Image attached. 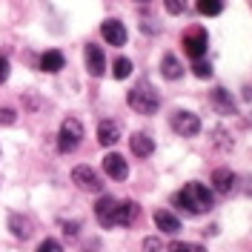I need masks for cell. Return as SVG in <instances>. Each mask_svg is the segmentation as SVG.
Segmentation results:
<instances>
[{
    "mask_svg": "<svg viewBox=\"0 0 252 252\" xmlns=\"http://www.w3.org/2000/svg\"><path fill=\"white\" fill-rule=\"evenodd\" d=\"M103 172L109 175L112 181H126L129 178V166H126V160L118 152H109L103 158Z\"/></svg>",
    "mask_w": 252,
    "mask_h": 252,
    "instance_id": "cell-11",
    "label": "cell"
},
{
    "mask_svg": "<svg viewBox=\"0 0 252 252\" xmlns=\"http://www.w3.org/2000/svg\"><path fill=\"white\" fill-rule=\"evenodd\" d=\"M94 218H97V223H100L103 229L118 226V201H115L112 195H103V198L94 204Z\"/></svg>",
    "mask_w": 252,
    "mask_h": 252,
    "instance_id": "cell-6",
    "label": "cell"
},
{
    "mask_svg": "<svg viewBox=\"0 0 252 252\" xmlns=\"http://www.w3.org/2000/svg\"><path fill=\"white\" fill-rule=\"evenodd\" d=\"M143 252H169V250L160 244V238H146L143 241Z\"/></svg>",
    "mask_w": 252,
    "mask_h": 252,
    "instance_id": "cell-25",
    "label": "cell"
},
{
    "mask_svg": "<svg viewBox=\"0 0 252 252\" xmlns=\"http://www.w3.org/2000/svg\"><path fill=\"white\" fill-rule=\"evenodd\" d=\"M155 226L160 232H166V235H178L181 232V218L172 215L169 209H158L155 212Z\"/></svg>",
    "mask_w": 252,
    "mask_h": 252,
    "instance_id": "cell-12",
    "label": "cell"
},
{
    "mask_svg": "<svg viewBox=\"0 0 252 252\" xmlns=\"http://www.w3.org/2000/svg\"><path fill=\"white\" fill-rule=\"evenodd\" d=\"M80 141H83V124L78 118H66L61 124V132H58V149L63 155H69L80 146Z\"/></svg>",
    "mask_w": 252,
    "mask_h": 252,
    "instance_id": "cell-3",
    "label": "cell"
},
{
    "mask_svg": "<svg viewBox=\"0 0 252 252\" xmlns=\"http://www.w3.org/2000/svg\"><path fill=\"white\" fill-rule=\"evenodd\" d=\"M209 100H212V106L218 109V115H235V100L229 97V92L226 89H212V94H209Z\"/></svg>",
    "mask_w": 252,
    "mask_h": 252,
    "instance_id": "cell-16",
    "label": "cell"
},
{
    "mask_svg": "<svg viewBox=\"0 0 252 252\" xmlns=\"http://www.w3.org/2000/svg\"><path fill=\"white\" fill-rule=\"evenodd\" d=\"M129 109H135L138 115H155L158 109H160V97H158V92L149 86V83H138L132 92H129Z\"/></svg>",
    "mask_w": 252,
    "mask_h": 252,
    "instance_id": "cell-2",
    "label": "cell"
},
{
    "mask_svg": "<svg viewBox=\"0 0 252 252\" xmlns=\"http://www.w3.org/2000/svg\"><path fill=\"white\" fill-rule=\"evenodd\" d=\"M37 252H63V247H61V241H55V238H46V241H40Z\"/></svg>",
    "mask_w": 252,
    "mask_h": 252,
    "instance_id": "cell-26",
    "label": "cell"
},
{
    "mask_svg": "<svg viewBox=\"0 0 252 252\" xmlns=\"http://www.w3.org/2000/svg\"><path fill=\"white\" fill-rule=\"evenodd\" d=\"M15 121H17L15 109H3V106H0V126H12Z\"/></svg>",
    "mask_w": 252,
    "mask_h": 252,
    "instance_id": "cell-27",
    "label": "cell"
},
{
    "mask_svg": "<svg viewBox=\"0 0 252 252\" xmlns=\"http://www.w3.org/2000/svg\"><path fill=\"white\" fill-rule=\"evenodd\" d=\"M138 3H149V0H138Z\"/></svg>",
    "mask_w": 252,
    "mask_h": 252,
    "instance_id": "cell-30",
    "label": "cell"
},
{
    "mask_svg": "<svg viewBox=\"0 0 252 252\" xmlns=\"http://www.w3.org/2000/svg\"><path fill=\"white\" fill-rule=\"evenodd\" d=\"M192 72H195V78L209 80V78H212V63H206L204 58H201V61H195V63H192Z\"/></svg>",
    "mask_w": 252,
    "mask_h": 252,
    "instance_id": "cell-22",
    "label": "cell"
},
{
    "mask_svg": "<svg viewBox=\"0 0 252 252\" xmlns=\"http://www.w3.org/2000/svg\"><path fill=\"white\" fill-rule=\"evenodd\" d=\"M112 75H115V80H126L129 75H132V61H129V58H115V63H112Z\"/></svg>",
    "mask_w": 252,
    "mask_h": 252,
    "instance_id": "cell-20",
    "label": "cell"
},
{
    "mask_svg": "<svg viewBox=\"0 0 252 252\" xmlns=\"http://www.w3.org/2000/svg\"><path fill=\"white\" fill-rule=\"evenodd\" d=\"M141 215V206L135 201H118V226H132Z\"/></svg>",
    "mask_w": 252,
    "mask_h": 252,
    "instance_id": "cell-17",
    "label": "cell"
},
{
    "mask_svg": "<svg viewBox=\"0 0 252 252\" xmlns=\"http://www.w3.org/2000/svg\"><path fill=\"white\" fill-rule=\"evenodd\" d=\"M172 132H178L181 138H195L201 132V118L195 112H187V109H178L172 112Z\"/></svg>",
    "mask_w": 252,
    "mask_h": 252,
    "instance_id": "cell-4",
    "label": "cell"
},
{
    "mask_svg": "<svg viewBox=\"0 0 252 252\" xmlns=\"http://www.w3.org/2000/svg\"><path fill=\"white\" fill-rule=\"evenodd\" d=\"M100 34H103V40H106L109 46H124L126 43V26L121 20H115V17H109V20L100 23Z\"/></svg>",
    "mask_w": 252,
    "mask_h": 252,
    "instance_id": "cell-8",
    "label": "cell"
},
{
    "mask_svg": "<svg viewBox=\"0 0 252 252\" xmlns=\"http://www.w3.org/2000/svg\"><path fill=\"white\" fill-rule=\"evenodd\" d=\"M6 78H9V61H6V58H0V83H3Z\"/></svg>",
    "mask_w": 252,
    "mask_h": 252,
    "instance_id": "cell-29",
    "label": "cell"
},
{
    "mask_svg": "<svg viewBox=\"0 0 252 252\" xmlns=\"http://www.w3.org/2000/svg\"><path fill=\"white\" fill-rule=\"evenodd\" d=\"M206 46H209V37H206V32L201 26L184 32V52H187L192 61H201L206 55Z\"/></svg>",
    "mask_w": 252,
    "mask_h": 252,
    "instance_id": "cell-5",
    "label": "cell"
},
{
    "mask_svg": "<svg viewBox=\"0 0 252 252\" xmlns=\"http://www.w3.org/2000/svg\"><path fill=\"white\" fill-rule=\"evenodd\" d=\"M163 6H166L169 15H184L187 12V0H163Z\"/></svg>",
    "mask_w": 252,
    "mask_h": 252,
    "instance_id": "cell-24",
    "label": "cell"
},
{
    "mask_svg": "<svg viewBox=\"0 0 252 252\" xmlns=\"http://www.w3.org/2000/svg\"><path fill=\"white\" fill-rule=\"evenodd\" d=\"M175 206H181L187 215H206L215 206V195H212V189H206L204 184L195 181L175 195Z\"/></svg>",
    "mask_w": 252,
    "mask_h": 252,
    "instance_id": "cell-1",
    "label": "cell"
},
{
    "mask_svg": "<svg viewBox=\"0 0 252 252\" xmlns=\"http://www.w3.org/2000/svg\"><path fill=\"white\" fill-rule=\"evenodd\" d=\"M166 250L169 252H206L201 244H187V241H172Z\"/></svg>",
    "mask_w": 252,
    "mask_h": 252,
    "instance_id": "cell-23",
    "label": "cell"
},
{
    "mask_svg": "<svg viewBox=\"0 0 252 252\" xmlns=\"http://www.w3.org/2000/svg\"><path fill=\"white\" fill-rule=\"evenodd\" d=\"M195 6H198V12L204 17H215L223 12V6H226V0H195Z\"/></svg>",
    "mask_w": 252,
    "mask_h": 252,
    "instance_id": "cell-19",
    "label": "cell"
},
{
    "mask_svg": "<svg viewBox=\"0 0 252 252\" xmlns=\"http://www.w3.org/2000/svg\"><path fill=\"white\" fill-rule=\"evenodd\" d=\"M72 184L78 189H83V192H100V189H103L97 172H94L92 166H86V163H80V166L72 169Z\"/></svg>",
    "mask_w": 252,
    "mask_h": 252,
    "instance_id": "cell-7",
    "label": "cell"
},
{
    "mask_svg": "<svg viewBox=\"0 0 252 252\" xmlns=\"http://www.w3.org/2000/svg\"><path fill=\"white\" fill-rule=\"evenodd\" d=\"M9 226H12V232H15L17 238H29L32 235V223L26 218H20V215H12V218H9Z\"/></svg>",
    "mask_w": 252,
    "mask_h": 252,
    "instance_id": "cell-21",
    "label": "cell"
},
{
    "mask_svg": "<svg viewBox=\"0 0 252 252\" xmlns=\"http://www.w3.org/2000/svg\"><path fill=\"white\" fill-rule=\"evenodd\" d=\"M160 75L166 80H178L181 75H184V66H181V61L175 58L172 52H166L163 58H160Z\"/></svg>",
    "mask_w": 252,
    "mask_h": 252,
    "instance_id": "cell-18",
    "label": "cell"
},
{
    "mask_svg": "<svg viewBox=\"0 0 252 252\" xmlns=\"http://www.w3.org/2000/svg\"><path fill=\"white\" fill-rule=\"evenodd\" d=\"M78 229H80V223H78V220H72V223L66 220V223H63V232H66L69 238H75V235H78Z\"/></svg>",
    "mask_w": 252,
    "mask_h": 252,
    "instance_id": "cell-28",
    "label": "cell"
},
{
    "mask_svg": "<svg viewBox=\"0 0 252 252\" xmlns=\"http://www.w3.org/2000/svg\"><path fill=\"white\" fill-rule=\"evenodd\" d=\"M129 146H132V155H138V158H149L155 152V141H152L146 132H135V135L129 138Z\"/></svg>",
    "mask_w": 252,
    "mask_h": 252,
    "instance_id": "cell-15",
    "label": "cell"
},
{
    "mask_svg": "<svg viewBox=\"0 0 252 252\" xmlns=\"http://www.w3.org/2000/svg\"><path fill=\"white\" fill-rule=\"evenodd\" d=\"M97 141H100V146H115L121 141V126L115 121H100L97 124Z\"/></svg>",
    "mask_w": 252,
    "mask_h": 252,
    "instance_id": "cell-14",
    "label": "cell"
},
{
    "mask_svg": "<svg viewBox=\"0 0 252 252\" xmlns=\"http://www.w3.org/2000/svg\"><path fill=\"white\" fill-rule=\"evenodd\" d=\"M63 66H66V58H63V52L58 49H49L40 55V72H46V75H58Z\"/></svg>",
    "mask_w": 252,
    "mask_h": 252,
    "instance_id": "cell-13",
    "label": "cell"
},
{
    "mask_svg": "<svg viewBox=\"0 0 252 252\" xmlns=\"http://www.w3.org/2000/svg\"><path fill=\"white\" fill-rule=\"evenodd\" d=\"M83 58H86V69H89L92 78H100L106 72V58H103V49L100 46L89 43V46L83 49Z\"/></svg>",
    "mask_w": 252,
    "mask_h": 252,
    "instance_id": "cell-9",
    "label": "cell"
},
{
    "mask_svg": "<svg viewBox=\"0 0 252 252\" xmlns=\"http://www.w3.org/2000/svg\"><path fill=\"white\" fill-rule=\"evenodd\" d=\"M238 187V175L232 169H215L212 172V189L218 195H232Z\"/></svg>",
    "mask_w": 252,
    "mask_h": 252,
    "instance_id": "cell-10",
    "label": "cell"
}]
</instances>
